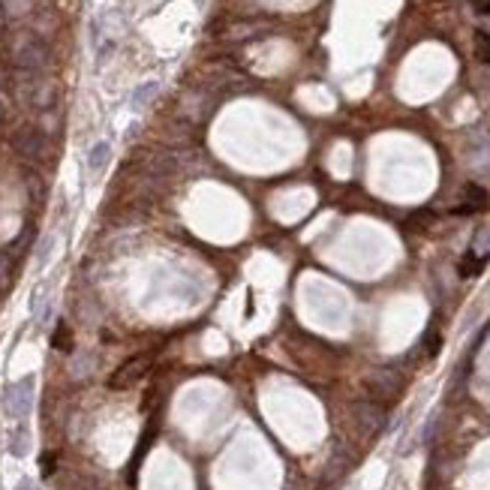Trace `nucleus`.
I'll return each mask as SVG.
<instances>
[{
	"mask_svg": "<svg viewBox=\"0 0 490 490\" xmlns=\"http://www.w3.org/2000/svg\"><path fill=\"white\" fill-rule=\"evenodd\" d=\"M12 60H16V67L28 75H40L48 64H52V55H48V45L40 43L36 36H24L18 40L16 52H12Z\"/></svg>",
	"mask_w": 490,
	"mask_h": 490,
	"instance_id": "nucleus-1",
	"label": "nucleus"
},
{
	"mask_svg": "<svg viewBox=\"0 0 490 490\" xmlns=\"http://www.w3.org/2000/svg\"><path fill=\"white\" fill-rule=\"evenodd\" d=\"M367 391L373 397V403L385 406V403H391V400H397L400 391H403V376L391 367H379L367 376Z\"/></svg>",
	"mask_w": 490,
	"mask_h": 490,
	"instance_id": "nucleus-2",
	"label": "nucleus"
},
{
	"mask_svg": "<svg viewBox=\"0 0 490 490\" xmlns=\"http://www.w3.org/2000/svg\"><path fill=\"white\" fill-rule=\"evenodd\" d=\"M4 409H6V416L18 418V421H24V418L30 416V409H33V376H24V379L12 382L6 388Z\"/></svg>",
	"mask_w": 490,
	"mask_h": 490,
	"instance_id": "nucleus-3",
	"label": "nucleus"
},
{
	"mask_svg": "<svg viewBox=\"0 0 490 490\" xmlns=\"http://www.w3.org/2000/svg\"><path fill=\"white\" fill-rule=\"evenodd\" d=\"M150 364H154V358H150V355H133V358H127L115 373H111L108 385L115 388V391H123V388H130V385L139 382L142 376H147Z\"/></svg>",
	"mask_w": 490,
	"mask_h": 490,
	"instance_id": "nucleus-4",
	"label": "nucleus"
},
{
	"mask_svg": "<svg viewBox=\"0 0 490 490\" xmlns=\"http://www.w3.org/2000/svg\"><path fill=\"white\" fill-rule=\"evenodd\" d=\"M12 147H16V154H21L24 160L40 162L45 157V135L36 127H21L16 135H12Z\"/></svg>",
	"mask_w": 490,
	"mask_h": 490,
	"instance_id": "nucleus-5",
	"label": "nucleus"
},
{
	"mask_svg": "<svg viewBox=\"0 0 490 490\" xmlns=\"http://www.w3.org/2000/svg\"><path fill=\"white\" fill-rule=\"evenodd\" d=\"M355 421L364 433H376L385 424V409L373 400H361V403H355Z\"/></svg>",
	"mask_w": 490,
	"mask_h": 490,
	"instance_id": "nucleus-6",
	"label": "nucleus"
},
{
	"mask_svg": "<svg viewBox=\"0 0 490 490\" xmlns=\"http://www.w3.org/2000/svg\"><path fill=\"white\" fill-rule=\"evenodd\" d=\"M484 208H487V193L481 190L479 184H467V186H463V199H460V205L455 208V213L467 217V213H479Z\"/></svg>",
	"mask_w": 490,
	"mask_h": 490,
	"instance_id": "nucleus-7",
	"label": "nucleus"
},
{
	"mask_svg": "<svg viewBox=\"0 0 490 490\" xmlns=\"http://www.w3.org/2000/svg\"><path fill=\"white\" fill-rule=\"evenodd\" d=\"M55 84L52 82H33V75H30V87H28V99H30V106L33 108H52L55 106Z\"/></svg>",
	"mask_w": 490,
	"mask_h": 490,
	"instance_id": "nucleus-8",
	"label": "nucleus"
},
{
	"mask_svg": "<svg viewBox=\"0 0 490 490\" xmlns=\"http://www.w3.org/2000/svg\"><path fill=\"white\" fill-rule=\"evenodd\" d=\"M108 157H111V147H108V142H99V145H94L91 157H87V166H91V172L96 174V172H103V169H106Z\"/></svg>",
	"mask_w": 490,
	"mask_h": 490,
	"instance_id": "nucleus-9",
	"label": "nucleus"
},
{
	"mask_svg": "<svg viewBox=\"0 0 490 490\" xmlns=\"http://www.w3.org/2000/svg\"><path fill=\"white\" fill-rule=\"evenodd\" d=\"M28 448H30V433H28V427H18V430L12 433V439H9V451L16 457H24V455H28Z\"/></svg>",
	"mask_w": 490,
	"mask_h": 490,
	"instance_id": "nucleus-10",
	"label": "nucleus"
},
{
	"mask_svg": "<svg viewBox=\"0 0 490 490\" xmlns=\"http://www.w3.org/2000/svg\"><path fill=\"white\" fill-rule=\"evenodd\" d=\"M484 268V256H479L475 250H469L467 256H463V262H460V274L463 277H472V274H479Z\"/></svg>",
	"mask_w": 490,
	"mask_h": 490,
	"instance_id": "nucleus-11",
	"label": "nucleus"
},
{
	"mask_svg": "<svg viewBox=\"0 0 490 490\" xmlns=\"http://www.w3.org/2000/svg\"><path fill=\"white\" fill-rule=\"evenodd\" d=\"M475 55H479L481 64H490V33L487 30L475 33Z\"/></svg>",
	"mask_w": 490,
	"mask_h": 490,
	"instance_id": "nucleus-12",
	"label": "nucleus"
},
{
	"mask_svg": "<svg viewBox=\"0 0 490 490\" xmlns=\"http://www.w3.org/2000/svg\"><path fill=\"white\" fill-rule=\"evenodd\" d=\"M12 286V256L0 253V292H6Z\"/></svg>",
	"mask_w": 490,
	"mask_h": 490,
	"instance_id": "nucleus-13",
	"label": "nucleus"
},
{
	"mask_svg": "<svg viewBox=\"0 0 490 490\" xmlns=\"http://www.w3.org/2000/svg\"><path fill=\"white\" fill-rule=\"evenodd\" d=\"M157 87H160L157 82H147V84H142L139 91L133 94V108H145V103H147V99L157 94Z\"/></svg>",
	"mask_w": 490,
	"mask_h": 490,
	"instance_id": "nucleus-14",
	"label": "nucleus"
},
{
	"mask_svg": "<svg viewBox=\"0 0 490 490\" xmlns=\"http://www.w3.org/2000/svg\"><path fill=\"white\" fill-rule=\"evenodd\" d=\"M52 343H55V349H64V352L72 349V334H69L67 325H57V331H55V337H52Z\"/></svg>",
	"mask_w": 490,
	"mask_h": 490,
	"instance_id": "nucleus-15",
	"label": "nucleus"
},
{
	"mask_svg": "<svg viewBox=\"0 0 490 490\" xmlns=\"http://www.w3.org/2000/svg\"><path fill=\"white\" fill-rule=\"evenodd\" d=\"M427 223H433V213H430V211H418L416 217L409 220V225H412V229H421V225H427Z\"/></svg>",
	"mask_w": 490,
	"mask_h": 490,
	"instance_id": "nucleus-16",
	"label": "nucleus"
},
{
	"mask_svg": "<svg viewBox=\"0 0 490 490\" xmlns=\"http://www.w3.org/2000/svg\"><path fill=\"white\" fill-rule=\"evenodd\" d=\"M475 12H481V16H490V0H469Z\"/></svg>",
	"mask_w": 490,
	"mask_h": 490,
	"instance_id": "nucleus-17",
	"label": "nucleus"
},
{
	"mask_svg": "<svg viewBox=\"0 0 490 490\" xmlns=\"http://www.w3.org/2000/svg\"><path fill=\"white\" fill-rule=\"evenodd\" d=\"M43 469H45V475H52V469H55V460H52V455H45V460H43Z\"/></svg>",
	"mask_w": 490,
	"mask_h": 490,
	"instance_id": "nucleus-18",
	"label": "nucleus"
},
{
	"mask_svg": "<svg viewBox=\"0 0 490 490\" xmlns=\"http://www.w3.org/2000/svg\"><path fill=\"white\" fill-rule=\"evenodd\" d=\"M18 490H33V487H30L28 481H21V484H18Z\"/></svg>",
	"mask_w": 490,
	"mask_h": 490,
	"instance_id": "nucleus-19",
	"label": "nucleus"
},
{
	"mask_svg": "<svg viewBox=\"0 0 490 490\" xmlns=\"http://www.w3.org/2000/svg\"><path fill=\"white\" fill-rule=\"evenodd\" d=\"M4 24H6V18H4V9H0V28H4Z\"/></svg>",
	"mask_w": 490,
	"mask_h": 490,
	"instance_id": "nucleus-20",
	"label": "nucleus"
},
{
	"mask_svg": "<svg viewBox=\"0 0 490 490\" xmlns=\"http://www.w3.org/2000/svg\"><path fill=\"white\" fill-rule=\"evenodd\" d=\"M87 490H103V487H87Z\"/></svg>",
	"mask_w": 490,
	"mask_h": 490,
	"instance_id": "nucleus-21",
	"label": "nucleus"
}]
</instances>
